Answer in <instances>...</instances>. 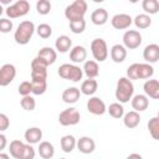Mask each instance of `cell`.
Segmentation results:
<instances>
[{"instance_id": "8d00e7d4", "label": "cell", "mask_w": 159, "mask_h": 159, "mask_svg": "<svg viewBox=\"0 0 159 159\" xmlns=\"http://www.w3.org/2000/svg\"><path fill=\"white\" fill-rule=\"evenodd\" d=\"M20 106L25 109V111H34L35 107H36V101L32 96H26V97H22V99L20 101Z\"/></svg>"}, {"instance_id": "e575fe53", "label": "cell", "mask_w": 159, "mask_h": 159, "mask_svg": "<svg viewBox=\"0 0 159 159\" xmlns=\"http://www.w3.org/2000/svg\"><path fill=\"white\" fill-rule=\"evenodd\" d=\"M84 29H86V21H84V19L70 21V30L73 34H82L84 31Z\"/></svg>"}, {"instance_id": "9a60e30c", "label": "cell", "mask_w": 159, "mask_h": 159, "mask_svg": "<svg viewBox=\"0 0 159 159\" xmlns=\"http://www.w3.org/2000/svg\"><path fill=\"white\" fill-rule=\"evenodd\" d=\"M143 89L147 97L153 99H159V81L147 80L143 84Z\"/></svg>"}, {"instance_id": "603a6c76", "label": "cell", "mask_w": 159, "mask_h": 159, "mask_svg": "<svg viewBox=\"0 0 159 159\" xmlns=\"http://www.w3.org/2000/svg\"><path fill=\"white\" fill-rule=\"evenodd\" d=\"M140 119H142V118H140V116H139L138 112L130 111V112H128V113L124 114V117H123V123H124V125H125L127 128L133 129V128H135V127L139 125Z\"/></svg>"}, {"instance_id": "3957f363", "label": "cell", "mask_w": 159, "mask_h": 159, "mask_svg": "<svg viewBox=\"0 0 159 159\" xmlns=\"http://www.w3.org/2000/svg\"><path fill=\"white\" fill-rule=\"evenodd\" d=\"M35 31H36V27H35V25H34L32 21L25 20V21L20 22L19 26H17V29L15 30V34H14L15 42L19 43V45H26V43H29Z\"/></svg>"}, {"instance_id": "83f0119b", "label": "cell", "mask_w": 159, "mask_h": 159, "mask_svg": "<svg viewBox=\"0 0 159 159\" xmlns=\"http://www.w3.org/2000/svg\"><path fill=\"white\" fill-rule=\"evenodd\" d=\"M39 154L43 159H51L55 155V148L50 142L43 140L39 145Z\"/></svg>"}, {"instance_id": "836d02e7", "label": "cell", "mask_w": 159, "mask_h": 159, "mask_svg": "<svg viewBox=\"0 0 159 159\" xmlns=\"http://www.w3.org/2000/svg\"><path fill=\"white\" fill-rule=\"evenodd\" d=\"M148 129L153 139L159 140V117H153L148 122Z\"/></svg>"}, {"instance_id": "5bb4252c", "label": "cell", "mask_w": 159, "mask_h": 159, "mask_svg": "<svg viewBox=\"0 0 159 159\" xmlns=\"http://www.w3.org/2000/svg\"><path fill=\"white\" fill-rule=\"evenodd\" d=\"M143 58L147 61V63H154L159 61V45L157 43H150L145 46L143 51Z\"/></svg>"}, {"instance_id": "ffe728a7", "label": "cell", "mask_w": 159, "mask_h": 159, "mask_svg": "<svg viewBox=\"0 0 159 159\" xmlns=\"http://www.w3.org/2000/svg\"><path fill=\"white\" fill-rule=\"evenodd\" d=\"M80 96H81L80 88H77V87H68L62 93V101L65 103L72 104V103H76L80 99Z\"/></svg>"}, {"instance_id": "d6a6232c", "label": "cell", "mask_w": 159, "mask_h": 159, "mask_svg": "<svg viewBox=\"0 0 159 159\" xmlns=\"http://www.w3.org/2000/svg\"><path fill=\"white\" fill-rule=\"evenodd\" d=\"M107 111H108L109 116L113 117V118H116V119H119V118L124 117V108H123L122 103H119V102H116V103L109 104V107L107 108Z\"/></svg>"}, {"instance_id": "7bdbcfd3", "label": "cell", "mask_w": 159, "mask_h": 159, "mask_svg": "<svg viewBox=\"0 0 159 159\" xmlns=\"http://www.w3.org/2000/svg\"><path fill=\"white\" fill-rule=\"evenodd\" d=\"M6 143H7V140H6V135L1 133V134H0V150H4V149H5Z\"/></svg>"}, {"instance_id": "6da1fadb", "label": "cell", "mask_w": 159, "mask_h": 159, "mask_svg": "<svg viewBox=\"0 0 159 159\" xmlns=\"http://www.w3.org/2000/svg\"><path fill=\"white\" fill-rule=\"evenodd\" d=\"M154 75V68L149 63H133L127 68V77L133 80H149Z\"/></svg>"}, {"instance_id": "7c38bea8", "label": "cell", "mask_w": 159, "mask_h": 159, "mask_svg": "<svg viewBox=\"0 0 159 159\" xmlns=\"http://www.w3.org/2000/svg\"><path fill=\"white\" fill-rule=\"evenodd\" d=\"M87 111L94 116H102L107 112V107L99 97H91L87 101Z\"/></svg>"}, {"instance_id": "52a82bcc", "label": "cell", "mask_w": 159, "mask_h": 159, "mask_svg": "<svg viewBox=\"0 0 159 159\" xmlns=\"http://www.w3.org/2000/svg\"><path fill=\"white\" fill-rule=\"evenodd\" d=\"M91 52L96 62H103L108 57L107 42L103 39H94L91 42Z\"/></svg>"}, {"instance_id": "ab89813d", "label": "cell", "mask_w": 159, "mask_h": 159, "mask_svg": "<svg viewBox=\"0 0 159 159\" xmlns=\"http://www.w3.org/2000/svg\"><path fill=\"white\" fill-rule=\"evenodd\" d=\"M12 30V21L9 19H0V31L2 34H7Z\"/></svg>"}, {"instance_id": "8fae6325", "label": "cell", "mask_w": 159, "mask_h": 159, "mask_svg": "<svg viewBox=\"0 0 159 159\" xmlns=\"http://www.w3.org/2000/svg\"><path fill=\"white\" fill-rule=\"evenodd\" d=\"M16 76V68L11 63H5L0 68V86L5 87L10 84Z\"/></svg>"}, {"instance_id": "8992f818", "label": "cell", "mask_w": 159, "mask_h": 159, "mask_svg": "<svg viewBox=\"0 0 159 159\" xmlns=\"http://www.w3.org/2000/svg\"><path fill=\"white\" fill-rule=\"evenodd\" d=\"M57 73L63 80H68V81H72V82H78V81L82 80L83 70L81 67L76 66V65H72V63H63L58 67Z\"/></svg>"}, {"instance_id": "d6986e66", "label": "cell", "mask_w": 159, "mask_h": 159, "mask_svg": "<svg viewBox=\"0 0 159 159\" xmlns=\"http://www.w3.org/2000/svg\"><path fill=\"white\" fill-rule=\"evenodd\" d=\"M37 57H40L43 62H46V63L50 66V65L55 63V61H56V58H57V53H56V51H55L52 47L46 46V47H42V48L39 51Z\"/></svg>"}, {"instance_id": "ba28073f", "label": "cell", "mask_w": 159, "mask_h": 159, "mask_svg": "<svg viewBox=\"0 0 159 159\" xmlns=\"http://www.w3.org/2000/svg\"><path fill=\"white\" fill-rule=\"evenodd\" d=\"M29 10H30L29 1H26V0H19L15 4L7 6L6 10H5V14L10 19H16V17L25 16L29 12Z\"/></svg>"}, {"instance_id": "4dcf8cb0", "label": "cell", "mask_w": 159, "mask_h": 159, "mask_svg": "<svg viewBox=\"0 0 159 159\" xmlns=\"http://www.w3.org/2000/svg\"><path fill=\"white\" fill-rule=\"evenodd\" d=\"M133 22H134V25H135L137 29L144 30V29H148L152 25V19L147 14H139V15H137L133 19Z\"/></svg>"}, {"instance_id": "ac0fdd59", "label": "cell", "mask_w": 159, "mask_h": 159, "mask_svg": "<svg viewBox=\"0 0 159 159\" xmlns=\"http://www.w3.org/2000/svg\"><path fill=\"white\" fill-rule=\"evenodd\" d=\"M86 58H87V50L83 46L77 45L70 51V60L75 63L86 62Z\"/></svg>"}, {"instance_id": "7a4b0ae2", "label": "cell", "mask_w": 159, "mask_h": 159, "mask_svg": "<svg viewBox=\"0 0 159 159\" xmlns=\"http://www.w3.org/2000/svg\"><path fill=\"white\" fill-rule=\"evenodd\" d=\"M134 86L128 77H120L116 87V98L119 103H127L133 98Z\"/></svg>"}, {"instance_id": "7402d4cb", "label": "cell", "mask_w": 159, "mask_h": 159, "mask_svg": "<svg viewBox=\"0 0 159 159\" xmlns=\"http://www.w3.org/2000/svg\"><path fill=\"white\" fill-rule=\"evenodd\" d=\"M24 137H25L27 144H36V143H40V140L42 138V130L37 127H31V128L26 129Z\"/></svg>"}, {"instance_id": "44dd1931", "label": "cell", "mask_w": 159, "mask_h": 159, "mask_svg": "<svg viewBox=\"0 0 159 159\" xmlns=\"http://www.w3.org/2000/svg\"><path fill=\"white\" fill-rule=\"evenodd\" d=\"M149 106V99L145 94H135L132 98V107L135 112H143L148 108Z\"/></svg>"}, {"instance_id": "b9f144b4", "label": "cell", "mask_w": 159, "mask_h": 159, "mask_svg": "<svg viewBox=\"0 0 159 159\" xmlns=\"http://www.w3.org/2000/svg\"><path fill=\"white\" fill-rule=\"evenodd\" d=\"M9 125H10V120H9L7 116L5 113H0V130L1 132L6 130L9 128Z\"/></svg>"}, {"instance_id": "60d3db41", "label": "cell", "mask_w": 159, "mask_h": 159, "mask_svg": "<svg viewBox=\"0 0 159 159\" xmlns=\"http://www.w3.org/2000/svg\"><path fill=\"white\" fill-rule=\"evenodd\" d=\"M34 158H35V149L32 148L31 144H25V148L20 159H34Z\"/></svg>"}, {"instance_id": "5b68a950", "label": "cell", "mask_w": 159, "mask_h": 159, "mask_svg": "<svg viewBox=\"0 0 159 159\" xmlns=\"http://www.w3.org/2000/svg\"><path fill=\"white\" fill-rule=\"evenodd\" d=\"M87 12V2L84 0H76L65 9V16L68 21L84 19Z\"/></svg>"}, {"instance_id": "277c9868", "label": "cell", "mask_w": 159, "mask_h": 159, "mask_svg": "<svg viewBox=\"0 0 159 159\" xmlns=\"http://www.w3.org/2000/svg\"><path fill=\"white\" fill-rule=\"evenodd\" d=\"M31 83L34 94H43L47 88V70H31Z\"/></svg>"}, {"instance_id": "4316f807", "label": "cell", "mask_w": 159, "mask_h": 159, "mask_svg": "<svg viewBox=\"0 0 159 159\" xmlns=\"http://www.w3.org/2000/svg\"><path fill=\"white\" fill-rule=\"evenodd\" d=\"M83 72L84 75L88 77V78H96L98 75H99V67H98V63L96 61H92V60H88L84 62L83 65Z\"/></svg>"}, {"instance_id": "f1b7e54d", "label": "cell", "mask_w": 159, "mask_h": 159, "mask_svg": "<svg viewBox=\"0 0 159 159\" xmlns=\"http://www.w3.org/2000/svg\"><path fill=\"white\" fill-rule=\"evenodd\" d=\"M24 148H25V143H22L21 140L19 139H15L10 143L9 145V152H10V155L15 159H20L21 155H22V152H24Z\"/></svg>"}, {"instance_id": "1f68e13d", "label": "cell", "mask_w": 159, "mask_h": 159, "mask_svg": "<svg viewBox=\"0 0 159 159\" xmlns=\"http://www.w3.org/2000/svg\"><path fill=\"white\" fill-rule=\"evenodd\" d=\"M142 9L145 11L148 15H154L159 12V1L158 0H143L142 2Z\"/></svg>"}, {"instance_id": "f6af8a7d", "label": "cell", "mask_w": 159, "mask_h": 159, "mask_svg": "<svg viewBox=\"0 0 159 159\" xmlns=\"http://www.w3.org/2000/svg\"><path fill=\"white\" fill-rule=\"evenodd\" d=\"M0 159H10V157L6 153H0Z\"/></svg>"}, {"instance_id": "74e56055", "label": "cell", "mask_w": 159, "mask_h": 159, "mask_svg": "<svg viewBox=\"0 0 159 159\" xmlns=\"http://www.w3.org/2000/svg\"><path fill=\"white\" fill-rule=\"evenodd\" d=\"M36 10L40 15H47L51 11V2L48 0H39L36 2Z\"/></svg>"}, {"instance_id": "484cf974", "label": "cell", "mask_w": 159, "mask_h": 159, "mask_svg": "<svg viewBox=\"0 0 159 159\" xmlns=\"http://www.w3.org/2000/svg\"><path fill=\"white\" fill-rule=\"evenodd\" d=\"M97 88H98V83H97V81H96L94 78H88V80H86V81L82 82L80 91H81L82 94L92 96V94L96 93Z\"/></svg>"}, {"instance_id": "ee69618b", "label": "cell", "mask_w": 159, "mask_h": 159, "mask_svg": "<svg viewBox=\"0 0 159 159\" xmlns=\"http://www.w3.org/2000/svg\"><path fill=\"white\" fill-rule=\"evenodd\" d=\"M127 159H143V158H142V155L138 154V153H132V154H129V155L127 157Z\"/></svg>"}, {"instance_id": "bcb514c9", "label": "cell", "mask_w": 159, "mask_h": 159, "mask_svg": "<svg viewBox=\"0 0 159 159\" xmlns=\"http://www.w3.org/2000/svg\"><path fill=\"white\" fill-rule=\"evenodd\" d=\"M60 159H66V158H60Z\"/></svg>"}, {"instance_id": "7dc6e473", "label": "cell", "mask_w": 159, "mask_h": 159, "mask_svg": "<svg viewBox=\"0 0 159 159\" xmlns=\"http://www.w3.org/2000/svg\"><path fill=\"white\" fill-rule=\"evenodd\" d=\"M158 117H159V112H158Z\"/></svg>"}, {"instance_id": "d4e9b609", "label": "cell", "mask_w": 159, "mask_h": 159, "mask_svg": "<svg viewBox=\"0 0 159 159\" xmlns=\"http://www.w3.org/2000/svg\"><path fill=\"white\" fill-rule=\"evenodd\" d=\"M71 46H72V41H71V39H70L68 36H66V35L58 36V37L56 39V41H55V47H56V50H57L58 52H61V53H65V52H67L68 50H71Z\"/></svg>"}, {"instance_id": "2e32d148", "label": "cell", "mask_w": 159, "mask_h": 159, "mask_svg": "<svg viewBox=\"0 0 159 159\" xmlns=\"http://www.w3.org/2000/svg\"><path fill=\"white\" fill-rule=\"evenodd\" d=\"M77 148L83 154H91L96 149V143L91 137H81L77 140Z\"/></svg>"}, {"instance_id": "d590c367", "label": "cell", "mask_w": 159, "mask_h": 159, "mask_svg": "<svg viewBox=\"0 0 159 159\" xmlns=\"http://www.w3.org/2000/svg\"><path fill=\"white\" fill-rule=\"evenodd\" d=\"M36 32L41 39H48L52 35V27L48 24H40L36 27Z\"/></svg>"}, {"instance_id": "4fadbf2b", "label": "cell", "mask_w": 159, "mask_h": 159, "mask_svg": "<svg viewBox=\"0 0 159 159\" xmlns=\"http://www.w3.org/2000/svg\"><path fill=\"white\" fill-rule=\"evenodd\" d=\"M111 24L117 30H124V29H128L133 24V19L128 14H117L112 17Z\"/></svg>"}, {"instance_id": "f35d334b", "label": "cell", "mask_w": 159, "mask_h": 159, "mask_svg": "<svg viewBox=\"0 0 159 159\" xmlns=\"http://www.w3.org/2000/svg\"><path fill=\"white\" fill-rule=\"evenodd\" d=\"M17 92L22 96V97H26V96H30V93H32V83L30 81H24L19 84L17 87Z\"/></svg>"}, {"instance_id": "f546056e", "label": "cell", "mask_w": 159, "mask_h": 159, "mask_svg": "<svg viewBox=\"0 0 159 159\" xmlns=\"http://www.w3.org/2000/svg\"><path fill=\"white\" fill-rule=\"evenodd\" d=\"M76 145H77V140L73 135L67 134V135H63L61 138V149L65 153H71Z\"/></svg>"}, {"instance_id": "cb8c5ba5", "label": "cell", "mask_w": 159, "mask_h": 159, "mask_svg": "<svg viewBox=\"0 0 159 159\" xmlns=\"http://www.w3.org/2000/svg\"><path fill=\"white\" fill-rule=\"evenodd\" d=\"M91 21L97 25V26H101V25H104L107 21H108V12L106 9L103 7H99V9H96L92 14H91Z\"/></svg>"}, {"instance_id": "30bf717a", "label": "cell", "mask_w": 159, "mask_h": 159, "mask_svg": "<svg viewBox=\"0 0 159 159\" xmlns=\"http://www.w3.org/2000/svg\"><path fill=\"white\" fill-rule=\"evenodd\" d=\"M142 43V35L137 30H128L123 35V45L125 48L135 50Z\"/></svg>"}, {"instance_id": "e0dca14e", "label": "cell", "mask_w": 159, "mask_h": 159, "mask_svg": "<svg viewBox=\"0 0 159 159\" xmlns=\"http://www.w3.org/2000/svg\"><path fill=\"white\" fill-rule=\"evenodd\" d=\"M127 57V48L124 47V45H120V43H117V45H113L112 48H111V58L113 62L116 63H120L125 60Z\"/></svg>"}, {"instance_id": "9c48e42d", "label": "cell", "mask_w": 159, "mask_h": 159, "mask_svg": "<svg viewBox=\"0 0 159 159\" xmlns=\"http://www.w3.org/2000/svg\"><path fill=\"white\" fill-rule=\"evenodd\" d=\"M81 119V116H80V112L73 108V107H70L67 109H63L60 116H58V122L63 127H68V125H76Z\"/></svg>"}]
</instances>
